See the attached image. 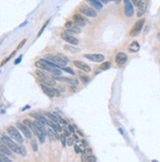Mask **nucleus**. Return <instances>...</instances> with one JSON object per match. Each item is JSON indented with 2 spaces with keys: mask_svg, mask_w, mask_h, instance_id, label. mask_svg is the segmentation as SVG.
<instances>
[{
  "mask_svg": "<svg viewBox=\"0 0 160 162\" xmlns=\"http://www.w3.org/2000/svg\"><path fill=\"white\" fill-rule=\"evenodd\" d=\"M35 65H36L38 68H40V69L51 72V73H52L53 75H57V76H60V75H61V73H62L61 69H60L59 67L46 64L44 59H39V60H37V61H36V63H35Z\"/></svg>",
  "mask_w": 160,
  "mask_h": 162,
  "instance_id": "obj_1",
  "label": "nucleus"
},
{
  "mask_svg": "<svg viewBox=\"0 0 160 162\" xmlns=\"http://www.w3.org/2000/svg\"><path fill=\"white\" fill-rule=\"evenodd\" d=\"M1 142L4 143L6 146H8L13 152H15L17 154H21V152H20V146H18V144L16 142H14L12 140V138H10L9 136L2 135L1 136Z\"/></svg>",
  "mask_w": 160,
  "mask_h": 162,
  "instance_id": "obj_2",
  "label": "nucleus"
},
{
  "mask_svg": "<svg viewBox=\"0 0 160 162\" xmlns=\"http://www.w3.org/2000/svg\"><path fill=\"white\" fill-rule=\"evenodd\" d=\"M24 123L25 125H27L31 130H32V131L36 135V136L39 137V139H40V141L42 143L45 142V135L43 134V131L39 129L38 127L36 126V123H35V122L33 123V122H31V121H29V120H24Z\"/></svg>",
  "mask_w": 160,
  "mask_h": 162,
  "instance_id": "obj_3",
  "label": "nucleus"
},
{
  "mask_svg": "<svg viewBox=\"0 0 160 162\" xmlns=\"http://www.w3.org/2000/svg\"><path fill=\"white\" fill-rule=\"evenodd\" d=\"M46 59L51 60L52 62H54L55 64H58V66H64L65 64H67L69 62V59H67L63 54H58V55H51L49 54L46 55Z\"/></svg>",
  "mask_w": 160,
  "mask_h": 162,
  "instance_id": "obj_4",
  "label": "nucleus"
},
{
  "mask_svg": "<svg viewBox=\"0 0 160 162\" xmlns=\"http://www.w3.org/2000/svg\"><path fill=\"white\" fill-rule=\"evenodd\" d=\"M79 11L81 14H83L85 16H88V17H91V18H96L98 16L96 9H94L91 6H88L87 4H81L79 6Z\"/></svg>",
  "mask_w": 160,
  "mask_h": 162,
  "instance_id": "obj_5",
  "label": "nucleus"
},
{
  "mask_svg": "<svg viewBox=\"0 0 160 162\" xmlns=\"http://www.w3.org/2000/svg\"><path fill=\"white\" fill-rule=\"evenodd\" d=\"M144 23H145V20L143 19V18L138 20L135 25H134V27L131 28V30L129 31V36H130V37H135V36H137V35L141 32L142 28L144 26Z\"/></svg>",
  "mask_w": 160,
  "mask_h": 162,
  "instance_id": "obj_6",
  "label": "nucleus"
},
{
  "mask_svg": "<svg viewBox=\"0 0 160 162\" xmlns=\"http://www.w3.org/2000/svg\"><path fill=\"white\" fill-rule=\"evenodd\" d=\"M7 132L10 135V136H12L15 140H17L19 143H23L24 139H23V136H21V134L19 132V130H17L15 127L10 126L7 128Z\"/></svg>",
  "mask_w": 160,
  "mask_h": 162,
  "instance_id": "obj_7",
  "label": "nucleus"
},
{
  "mask_svg": "<svg viewBox=\"0 0 160 162\" xmlns=\"http://www.w3.org/2000/svg\"><path fill=\"white\" fill-rule=\"evenodd\" d=\"M41 88L43 89V92L45 93V94H46L49 97H57V96H58L59 95V91L58 90V89H55V88H52L51 86H48V85L45 84H41Z\"/></svg>",
  "mask_w": 160,
  "mask_h": 162,
  "instance_id": "obj_8",
  "label": "nucleus"
},
{
  "mask_svg": "<svg viewBox=\"0 0 160 162\" xmlns=\"http://www.w3.org/2000/svg\"><path fill=\"white\" fill-rule=\"evenodd\" d=\"M64 27L68 33H72V34H80L81 33V27H79L77 24H75L73 21H67L65 23Z\"/></svg>",
  "mask_w": 160,
  "mask_h": 162,
  "instance_id": "obj_9",
  "label": "nucleus"
},
{
  "mask_svg": "<svg viewBox=\"0 0 160 162\" xmlns=\"http://www.w3.org/2000/svg\"><path fill=\"white\" fill-rule=\"evenodd\" d=\"M17 125V127H18V129H19L23 134H24V136L27 137V138H32L33 137V131L32 130L27 126V125H25L24 123H20V122H18V123H16Z\"/></svg>",
  "mask_w": 160,
  "mask_h": 162,
  "instance_id": "obj_10",
  "label": "nucleus"
},
{
  "mask_svg": "<svg viewBox=\"0 0 160 162\" xmlns=\"http://www.w3.org/2000/svg\"><path fill=\"white\" fill-rule=\"evenodd\" d=\"M84 58L93 62H102L105 59V56L101 53H86L84 54Z\"/></svg>",
  "mask_w": 160,
  "mask_h": 162,
  "instance_id": "obj_11",
  "label": "nucleus"
},
{
  "mask_svg": "<svg viewBox=\"0 0 160 162\" xmlns=\"http://www.w3.org/2000/svg\"><path fill=\"white\" fill-rule=\"evenodd\" d=\"M73 22L79 27H85L88 24V20L80 13H76L73 15Z\"/></svg>",
  "mask_w": 160,
  "mask_h": 162,
  "instance_id": "obj_12",
  "label": "nucleus"
},
{
  "mask_svg": "<svg viewBox=\"0 0 160 162\" xmlns=\"http://www.w3.org/2000/svg\"><path fill=\"white\" fill-rule=\"evenodd\" d=\"M137 17L138 18H140L143 16V14L145 13V11H146V8H147V0H139L138 1V3H137Z\"/></svg>",
  "mask_w": 160,
  "mask_h": 162,
  "instance_id": "obj_13",
  "label": "nucleus"
},
{
  "mask_svg": "<svg viewBox=\"0 0 160 162\" xmlns=\"http://www.w3.org/2000/svg\"><path fill=\"white\" fill-rule=\"evenodd\" d=\"M61 38H62V40H64L65 42H67L69 45H77L79 44V41H78L75 37H73V36H71L70 34H68V33H62V34H61Z\"/></svg>",
  "mask_w": 160,
  "mask_h": 162,
  "instance_id": "obj_14",
  "label": "nucleus"
},
{
  "mask_svg": "<svg viewBox=\"0 0 160 162\" xmlns=\"http://www.w3.org/2000/svg\"><path fill=\"white\" fill-rule=\"evenodd\" d=\"M115 60H116V63L118 65H124L127 62V60H128V54H127L126 52H118V53L116 54Z\"/></svg>",
  "mask_w": 160,
  "mask_h": 162,
  "instance_id": "obj_15",
  "label": "nucleus"
},
{
  "mask_svg": "<svg viewBox=\"0 0 160 162\" xmlns=\"http://www.w3.org/2000/svg\"><path fill=\"white\" fill-rule=\"evenodd\" d=\"M125 5V13L127 17H131L134 15V6L130 0H124Z\"/></svg>",
  "mask_w": 160,
  "mask_h": 162,
  "instance_id": "obj_16",
  "label": "nucleus"
},
{
  "mask_svg": "<svg viewBox=\"0 0 160 162\" xmlns=\"http://www.w3.org/2000/svg\"><path fill=\"white\" fill-rule=\"evenodd\" d=\"M73 64L76 66L77 68L83 70L84 72H90L91 71V67L87 63H85L82 60H74L73 61Z\"/></svg>",
  "mask_w": 160,
  "mask_h": 162,
  "instance_id": "obj_17",
  "label": "nucleus"
},
{
  "mask_svg": "<svg viewBox=\"0 0 160 162\" xmlns=\"http://www.w3.org/2000/svg\"><path fill=\"white\" fill-rule=\"evenodd\" d=\"M40 80L42 81L43 84H45L48 86H54L55 85V79L53 77H51L49 75H45L44 77H41Z\"/></svg>",
  "mask_w": 160,
  "mask_h": 162,
  "instance_id": "obj_18",
  "label": "nucleus"
},
{
  "mask_svg": "<svg viewBox=\"0 0 160 162\" xmlns=\"http://www.w3.org/2000/svg\"><path fill=\"white\" fill-rule=\"evenodd\" d=\"M87 2H88V4L90 6L93 7L94 9H96L97 11L103 9V3L100 2L99 0H87Z\"/></svg>",
  "mask_w": 160,
  "mask_h": 162,
  "instance_id": "obj_19",
  "label": "nucleus"
},
{
  "mask_svg": "<svg viewBox=\"0 0 160 162\" xmlns=\"http://www.w3.org/2000/svg\"><path fill=\"white\" fill-rule=\"evenodd\" d=\"M54 79H57L58 81L66 82V83H69V84H72V85L78 84V80H77V79H72V78H68V77H62V76H57Z\"/></svg>",
  "mask_w": 160,
  "mask_h": 162,
  "instance_id": "obj_20",
  "label": "nucleus"
},
{
  "mask_svg": "<svg viewBox=\"0 0 160 162\" xmlns=\"http://www.w3.org/2000/svg\"><path fill=\"white\" fill-rule=\"evenodd\" d=\"M128 51L130 52H137L139 50H140V45L138 44V42L137 41H134V42H131L129 45H128Z\"/></svg>",
  "mask_w": 160,
  "mask_h": 162,
  "instance_id": "obj_21",
  "label": "nucleus"
},
{
  "mask_svg": "<svg viewBox=\"0 0 160 162\" xmlns=\"http://www.w3.org/2000/svg\"><path fill=\"white\" fill-rule=\"evenodd\" d=\"M32 116L35 118L37 121H39L40 123H43V125H45V126L48 125V120L45 119V116H43V115H41V114H39V113H33Z\"/></svg>",
  "mask_w": 160,
  "mask_h": 162,
  "instance_id": "obj_22",
  "label": "nucleus"
},
{
  "mask_svg": "<svg viewBox=\"0 0 160 162\" xmlns=\"http://www.w3.org/2000/svg\"><path fill=\"white\" fill-rule=\"evenodd\" d=\"M91 154H92V149L90 148V147H87V148L85 149L83 152H82V155H81V161L86 162L87 161V159H88V157L91 156Z\"/></svg>",
  "mask_w": 160,
  "mask_h": 162,
  "instance_id": "obj_23",
  "label": "nucleus"
},
{
  "mask_svg": "<svg viewBox=\"0 0 160 162\" xmlns=\"http://www.w3.org/2000/svg\"><path fill=\"white\" fill-rule=\"evenodd\" d=\"M48 125H49L51 128H52V130H54L55 132H57V131H61V130H62L61 127H60L58 123L52 122V121H51V120H48Z\"/></svg>",
  "mask_w": 160,
  "mask_h": 162,
  "instance_id": "obj_24",
  "label": "nucleus"
},
{
  "mask_svg": "<svg viewBox=\"0 0 160 162\" xmlns=\"http://www.w3.org/2000/svg\"><path fill=\"white\" fill-rule=\"evenodd\" d=\"M63 49L66 51V52H71V53H77V52H80V50H79V49H77V47H75L74 45H69V44L64 45Z\"/></svg>",
  "mask_w": 160,
  "mask_h": 162,
  "instance_id": "obj_25",
  "label": "nucleus"
},
{
  "mask_svg": "<svg viewBox=\"0 0 160 162\" xmlns=\"http://www.w3.org/2000/svg\"><path fill=\"white\" fill-rule=\"evenodd\" d=\"M0 149H1V153H3V154H5L7 156L12 155V150L9 148L8 146H6L4 143H2L0 145Z\"/></svg>",
  "mask_w": 160,
  "mask_h": 162,
  "instance_id": "obj_26",
  "label": "nucleus"
},
{
  "mask_svg": "<svg viewBox=\"0 0 160 162\" xmlns=\"http://www.w3.org/2000/svg\"><path fill=\"white\" fill-rule=\"evenodd\" d=\"M48 136H50L51 140L57 139V132L52 130V129H49V130H48Z\"/></svg>",
  "mask_w": 160,
  "mask_h": 162,
  "instance_id": "obj_27",
  "label": "nucleus"
},
{
  "mask_svg": "<svg viewBox=\"0 0 160 162\" xmlns=\"http://www.w3.org/2000/svg\"><path fill=\"white\" fill-rule=\"evenodd\" d=\"M110 66H111V63L109 61H106V62H103L102 64L100 65V69L101 70H107L110 68Z\"/></svg>",
  "mask_w": 160,
  "mask_h": 162,
  "instance_id": "obj_28",
  "label": "nucleus"
},
{
  "mask_svg": "<svg viewBox=\"0 0 160 162\" xmlns=\"http://www.w3.org/2000/svg\"><path fill=\"white\" fill-rule=\"evenodd\" d=\"M61 70H63V71L65 72H68L69 74H71V75H75V72H74V70L72 69V68H70V67H61Z\"/></svg>",
  "mask_w": 160,
  "mask_h": 162,
  "instance_id": "obj_29",
  "label": "nucleus"
},
{
  "mask_svg": "<svg viewBox=\"0 0 160 162\" xmlns=\"http://www.w3.org/2000/svg\"><path fill=\"white\" fill-rule=\"evenodd\" d=\"M59 139H60V141H61L62 146H63V147H65V146L67 145V139H66V136H64V135H61Z\"/></svg>",
  "mask_w": 160,
  "mask_h": 162,
  "instance_id": "obj_30",
  "label": "nucleus"
},
{
  "mask_svg": "<svg viewBox=\"0 0 160 162\" xmlns=\"http://www.w3.org/2000/svg\"><path fill=\"white\" fill-rule=\"evenodd\" d=\"M79 76H80V79L82 80V82H83V83H85V84H87V83H89L90 78L88 77V76H86V75H83V74H80Z\"/></svg>",
  "mask_w": 160,
  "mask_h": 162,
  "instance_id": "obj_31",
  "label": "nucleus"
},
{
  "mask_svg": "<svg viewBox=\"0 0 160 162\" xmlns=\"http://www.w3.org/2000/svg\"><path fill=\"white\" fill-rule=\"evenodd\" d=\"M49 22H50V20H48V21H46V22H45V24L43 25V27H42V29L40 30V32H39V34H38V38H39V37H40V36H42V34H43V32L45 31V27L48 26V24H49Z\"/></svg>",
  "mask_w": 160,
  "mask_h": 162,
  "instance_id": "obj_32",
  "label": "nucleus"
},
{
  "mask_svg": "<svg viewBox=\"0 0 160 162\" xmlns=\"http://www.w3.org/2000/svg\"><path fill=\"white\" fill-rule=\"evenodd\" d=\"M74 138H73V136H69V137H67V145L68 146H72V145H74Z\"/></svg>",
  "mask_w": 160,
  "mask_h": 162,
  "instance_id": "obj_33",
  "label": "nucleus"
},
{
  "mask_svg": "<svg viewBox=\"0 0 160 162\" xmlns=\"http://www.w3.org/2000/svg\"><path fill=\"white\" fill-rule=\"evenodd\" d=\"M31 144H32L33 150H34V151H37V150H38V144H37V141H36L35 139H32Z\"/></svg>",
  "mask_w": 160,
  "mask_h": 162,
  "instance_id": "obj_34",
  "label": "nucleus"
},
{
  "mask_svg": "<svg viewBox=\"0 0 160 162\" xmlns=\"http://www.w3.org/2000/svg\"><path fill=\"white\" fill-rule=\"evenodd\" d=\"M20 152H21V154H22L23 156H26L27 151H26V148L24 145H21V146H20Z\"/></svg>",
  "mask_w": 160,
  "mask_h": 162,
  "instance_id": "obj_35",
  "label": "nucleus"
},
{
  "mask_svg": "<svg viewBox=\"0 0 160 162\" xmlns=\"http://www.w3.org/2000/svg\"><path fill=\"white\" fill-rule=\"evenodd\" d=\"M36 74H37V75H38L40 78H41V77H44V76H45V75H46L45 72L42 71V70H36Z\"/></svg>",
  "mask_w": 160,
  "mask_h": 162,
  "instance_id": "obj_36",
  "label": "nucleus"
},
{
  "mask_svg": "<svg viewBox=\"0 0 160 162\" xmlns=\"http://www.w3.org/2000/svg\"><path fill=\"white\" fill-rule=\"evenodd\" d=\"M62 130H63V135L66 136V137H69V136H70L71 132L69 131V130H68V129H67V128H63Z\"/></svg>",
  "mask_w": 160,
  "mask_h": 162,
  "instance_id": "obj_37",
  "label": "nucleus"
},
{
  "mask_svg": "<svg viewBox=\"0 0 160 162\" xmlns=\"http://www.w3.org/2000/svg\"><path fill=\"white\" fill-rule=\"evenodd\" d=\"M1 159L3 160L4 162H12L8 157H7V155H5V154H3V153H1Z\"/></svg>",
  "mask_w": 160,
  "mask_h": 162,
  "instance_id": "obj_38",
  "label": "nucleus"
},
{
  "mask_svg": "<svg viewBox=\"0 0 160 162\" xmlns=\"http://www.w3.org/2000/svg\"><path fill=\"white\" fill-rule=\"evenodd\" d=\"M74 151L76 152L77 154H78V153H81V149H80V147H79L77 144H74Z\"/></svg>",
  "mask_w": 160,
  "mask_h": 162,
  "instance_id": "obj_39",
  "label": "nucleus"
},
{
  "mask_svg": "<svg viewBox=\"0 0 160 162\" xmlns=\"http://www.w3.org/2000/svg\"><path fill=\"white\" fill-rule=\"evenodd\" d=\"M26 42H27V40H26V39L23 40V41H22V42L20 43L19 45H18V46H17V50H20V49H21V47H22L23 45H25V43H26Z\"/></svg>",
  "mask_w": 160,
  "mask_h": 162,
  "instance_id": "obj_40",
  "label": "nucleus"
},
{
  "mask_svg": "<svg viewBox=\"0 0 160 162\" xmlns=\"http://www.w3.org/2000/svg\"><path fill=\"white\" fill-rule=\"evenodd\" d=\"M87 161H89V162H96V157L95 156H93V155H91L88 157V159H87Z\"/></svg>",
  "mask_w": 160,
  "mask_h": 162,
  "instance_id": "obj_41",
  "label": "nucleus"
},
{
  "mask_svg": "<svg viewBox=\"0 0 160 162\" xmlns=\"http://www.w3.org/2000/svg\"><path fill=\"white\" fill-rule=\"evenodd\" d=\"M73 138H74V140H75L76 142H78V141H79V137H78V136H77V135H73Z\"/></svg>",
  "mask_w": 160,
  "mask_h": 162,
  "instance_id": "obj_42",
  "label": "nucleus"
},
{
  "mask_svg": "<svg viewBox=\"0 0 160 162\" xmlns=\"http://www.w3.org/2000/svg\"><path fill=\"white\" fill-rule=\"evenodd\" d=\"M21 60H22V56H20L19 59H17L16 60H15V64H18V63H19Z\"/></svg>",
  "mask_w": 160,
  "mask_h": 162,
  "instance_id": "obj_43",
  "label": "nucleus"
},
{
  "mask_svg": "<svg viewBox=\"0 0 160 162\" xmlns=\"http://www.w3.org/2000/svg\"><path fill=\"white\" fill-rule=\"evenodd\" d=\"M71 91H72V92H75V91H76V87H75V85H72V86H71Z\"/></svg>",
  "mask_w": 160,
  "mask_h": 162,
  "instance_id": "obj_44",
  "label": "nucleus"
},
{
  "mask_svg": "<svg viewBox=\"0 0 160 162\" xmlns=\"http://www.w3.org/2000/svg\"><path fill=\"white\" fill-rule=\"evenodd\" d=\"M131 1V3H134L135 5H137V3H138V0H130Z\"/></svg>",
  "mask_w": 160,
  "mask_h": 162,
  "instance_id": "obj_45",
  "label": "nucleus"
},
{
  "mask_svg": "<svg viewBox=\"0 0 160 162\" xmlns=\"http://www.w3.org/2000/svg\"><path fill=\"white\" fill-rule=\"evenodd\" d=\"M99 1H100V2H102L103 4H106V3H108V2H109L108 0H99Z\"/></svg>",
  "mask_w": 160,
  "mask_h": 162,
  "instance_id": "obj_46",
  "label": "nucleus"
},
{
  "mask_svg": "<svg viewBox=\"0 0 160 162\" xmlns=\"http://www.w3.org/2000/svg\"><path fill=\"white\" fill-rule=\"evenodd\" d=\"M82 143H83V145L84 146H87V145H88V144H87V141H86V140H82Z\"/></svg>",
  "mask_w": 160,
  "mask_h": 162,
  "instance_id": "obj_47",
  "label": "nucleus"
},
{
  "mask_svg": "<svg viewBox=\"0 0 160 162\" xmlns=\"http://www.w3.org/2000/svg\"><path fill=\"white\" fill-rule=\"evenodd\" d=\"M27 23H28V22H27V21H25V22H24V23H23V24H22V25H21V27H24V25H26V24H27Z\"/></svg>",
  "mask_w": 160,
  "mask_h": 162,
  "instance_id": "obj_48",
  "label": "nucleus"
},
{
  "mask_svg": "<svg viewBox=\"0 0 160 162\" xmlns=\"http://www.w3.org/2000/svg\"><path fill=\"white\" fill-rule=\"evenodd\" d=\"M114 1H116V2H117V3H120V2H121V1H122V0H114Z\"/></svg>",
  "mask_w": 160,
  "mask_h": 162,
  "instance_id": "obj_49",
  "label": "nucleus"
},
{
  "mask_svg": "<svg viewBox=\"0 0 160 162\" xmlns=\"http://www.w3.org/2000/svg\"><path fill=\"white\" fill-rule=\"evenodd\" d=\"M158 39H159V40H160V35H159V36H158Z\"/></svg>",
  "mask_w": 160,
  "mask_h": 162,
  "instance_id": "obj_50",
  "label": "nucleus"
},
{
  "mask_svg": "<svg viewBox=\"0 0 160 162\" xmlns=\"http://www.w3.org/2000/svg\"><path fill=\"white\" fill-rule=\"evenodd\" d=\"M0 162H4V161H3V160H2V159H1V161H0Z\"/></svg>",
  "mask_w": 160,
  "mask_h": 162,
  "instance_id": "obj_51",
  "label": "nucleus"
},
{
  "mask_svg": "<svg viewBox=\"0 0 160 162\" xmlns=\"http://www.w3.org/2000/svg\"><path fill=\"white\" fill-rule=\"evenodd\" d=\"M108 1H114V0H108Z\"/></svg>",
  "mask_w": 160,
  "mask_h": 162,
  "instance_id": "obj_52",
  "label": "nucleus"
},
{
  "mask_svg": "<svg viewBox=\"0 0 160 162\" xmlns=\"http://www.w3.org/2000/svg\"><path fill=\"white\" fill-rule=\"evenodd\" d=\"M152 162H156V161H155V160H153V161H152Z\"/></svg>",
  "mask_w": 160,
  "mask_h": 162,
  "instance_id": "obj_53",
  "label": "nucleus"
}]
</instances>
